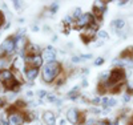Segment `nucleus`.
Listing matches in <instances>:
<instances>
[{
    "label": "nucleus",
    "instance_id": "1",
    "mask_svg": "<svg viewBox=\"0 0 133 125\" xmlns=\"http://www.w3.org/2000/svg\"><path fill=\"white\" fill-rule=\"evenodd\" d=\"M61 73H63V69H61V64L59 61L45 63L41 69V81H44L45 84H52L56 81V78Z\"/></svg>",
    "mask_w": 133,
    "mask_h": 125
},
{
    "label": "nucleus",
    "instance_id": "2",
    "mask_svg": "<svg viewBox=\"0 0 133 125\" xmlns=\"http://www.w3.org/2000/svg\"><path fill=\"white\" fill-rule=\"evenodd\" d=\"M95 23V15L92 12L83 14L77 20H75V28H88Z\"/></svg>",
    "mask_w": 133,
    "mask_h": 125
},
{
    "label": "nucleus",
    "instance_id": "3",
    "mask_svg": "<svg viewBox=\"0 0 133 125\" xmlns=\"http://www.w3.org/2000/svg\"><path fill=\"white\" fill-rule=\"evenodd\" d=\"M0 45H2L3 51L5 52L7 57L16 52V43H15V37H14V36H8L7 39H4L3 43L0 44Z\"/></svg>",
    "mask_w": 133,
    "mask_h": 125
},
{
    "label": "nucleus",
    "instance_id": "4",
    "mask_svg": "<svg viewBox=\"0 0 133 125\" xmlns=\"http://www.w3.org/2000/svg\"><path fill=\"white\" fill-rule=\"evenodd\" d=\"M11 67H12L14 71H17V72H21L24 73L25 69H27V63H25V59L24 56H15V57L12 59V64H11Z\"/></svg>",
    "mask_w": 133,
    "mask_h": 125
},
{
    "label": "nucleus",
    "instance_id": "5",
    "mask_svg": "<svg viewBox=\"0 0 133 125\" xmlns=\"http://www.w3.org/2000/svg\"><path fill=\"white\" fill-rule=\"evenodd\" d=\"M25 63L27 67H32V68H40L43 67L44 59H43V55H33V56H25Z\"/></svg>",
    "mask_w": 133,
    "mask_h": 125
},
{
    "label": "nucleus",
    "instance_id": "6",
    "mask_svg": "<svg viewBox=\"0 0 133 125\" xmlns=\"http://www.w3.org/2000/svg\"><path fill=\"white\" fill-rule=\"evenodd\" d=\"M7 120H8V125H24L25 124V119H24L23 112L7 115Z\"/></svg>",
    "mask_w": 133,
    "mask_h": 125
},
{
    "label": "nucleus",
    "instance_id": "7",
    "mask_svg": "<svg viewBox=\"0 0 133 125\" xmlns=\"http://www.w3.org/2000/svg\"><path fill=\"white\" fill-rule=\"evenodd\" d=\"M56 56H57L56 48H53L52 45H48V47L44 48V51H43V59H44V61L53 63V61H56Z\"/></svg>",
    "mask_w": 133,
    "mask_h": 125
},
{
    "label": "nucleus",
    "instance_id": "8",
    "mask_svg": "<svg viewBox=\"0 0 133 125\" xmlns=\"http://www.w3.org/2000/svg\"><path fill=\"white\" fill-rule=\"evenodd\" d=\"M14 76V71L12 69H8V68H0V84H4L5 81L11 80Z\"/></svg>",
    "mask_w": 133,
    "mask_h": 125
},
{
    "label": "nucleus",
    "instance_id": "9",
    "mask_svg": "<svg viewBox=\"0 0 133 125\" xmlns=\"http://www.w3.org/2000/svg\"><path fill=\"white\" fill-rule=\"evenodd\" d=\"M43 122L45 125H56V116H55V113L51 112V110H45L43 113Z\"/></svg>",
    "mask_w": 133,
    "mask_h": 125
},
{
    "label": "nucleus",
    "instance_id": "10",
    "mask_svg": "<svg viewBox=\"0 0 133 125\" xmlns=\"http://www.w3.org/2000/svg\"><path fill=\"white\" fill-rule=\"evenodd\" d=\"M39 73H40V71H39V68H32V67H27V69H25V72H24V76H25V78L28 81H32L33 83V80L39 76Z\"/></svg>",
    "mask_w": 133,
    "mask_h": 125
},
{
    "label": "nucleus",
    "instance_id": "11",
    "mask_svg": "<svg viewBox=\"0 0 133 125\" xmlns=\"http://www.w3.org/2000/svg\"><path fill=\"white\" fill-rule=\"evenodd\" d=\"M110 27H112V29L113 31H116V32H120V31H123L124 28H125V20L124 19H115V20H112V23H110Z\"/></svg>",
    "mask_w": 133,
    "mask_h": 125
},
{
    "label": "nucleus",
    "instance_id": "12",
    "mask_svg": "<svg viewBox=\"0 0 133 125\" xmlns=\"http://www.w3.org/2000/svg\"><path fill=\"white\" fill-rule=\"evenodd\" d=\"M101 104H103V107H104L105 109H110L112 107L117 105V100L113 98V97H104V98L101 100Z\"/></svg>",
    "mask_w": 133,
    "mask_h": 125
},
{
    "label": "nucleus",
    "instance_id": "13",
    "mask_svg": "<svg viewBox=\"0 0 133 125\" xmlns=\"http://www.w3.org/2000/svg\"><path fill=\"white\" fill-rule=\"evenodd\" d=\"M120 59H133V47H127L120 53Z\"/></svg>",
    "mask_w": 133,
    "mask_h": 125
},
{
    "label": "nucleus",
    "instance_id": "14",
    "mask_svg": "<svg viewBox=\"0 0 133 125\" xmlns=\"http://www.w3.org/2000/svg\"><path fill=\"white\" fill-rule=\"evenodd\" d=\"M79 95H80V85H76L75 88H72L69 92H68V98H71V100H75V98H77L79 97Z\"/></svg>",
    "mask_w": 133,
    "mask_h": 125
},
{
    "label": "nucleus",
    "instance_id": "15",
    "mask_svg": "<svg viewBox=\"0 0 133 125\" xmlns=\"http://www.w3.org/2000/svg\"><path fill=\"white\" fill-rule=\"evenodd\" d=\"M108 37H109V33H108L107 31H98V32H97V39H98V40L103 41V40H105V39H108Z\"/></svg>",
    "mask_w": 133,
    "mask_h": 125
},
{
    "label": "nucleus",
    "instance_id": "16",
    "mask_svg": "<svg viewBox=\"0 0 133 125\" xmlns=\"http://www.w3.org/2000/svg\"><path fill=\"white\" fill-rule=\"evenodd\" d=\"M84 12H83V11L79 8V7H77V8H75L73 9V14H72V17H73V20H77V19H79L81 15H83Z\"/></svg>",
    "mask_w": 133,
    "mask_h": 125
},
{
    "label": "nucleus",
    "instance_id": "17",
    "mask_svg": "<svg viewBox=\"0 0 133 125\" xmlns=\"http://www.w3.org/2000/svg\"><path fill=\"white\" fill-rule=\"evenodd\" d=\"M57 9H59V3H57V2L51 3V5H49V11H51V14H56V12H57Z\"/></svg>",
    "mask_w": 133,
    "mask_h": 125
},
{
    "label": "nucleus",
    "instance_id": "18",
    "mask_svg": "<svg viewBox=\"0 0 133 125\" xmlns=\"http://www.w3.org/2000/svg\"><path fill=\"white\" fill-rule=\"evenodd\" d=\"M101 100H103V98L100 97V96H96V97H93L91 101H92L93 105H100V104H101Z\"/></svg>",
    "mask_w": 133,
    "mask_h": 125
},
{
    "label": "nucleus",
    "instance_id": "19",
    "mask_svg": "<svg viewBox=\"0 0 133 125\" xmlns=\"http://www.w3.org/2000/svg\"><path fill=\"white\" fill-rule=\"evenodd\" d=\"M37 96H39V98H40V100H41V98H44V97L47 98L48 93H47V90H44V89H41V90H39V92H37Z\"/></svg>",
    "mask_w": 133,
    "mask_h": 125
},
{
    "label": "nucleus",
    "instance_id": "20",
    "mask_svg": "<svg viewBox=\"0 0 133 125\" xmlns=\"http://www.w3.org/2000/svg\"><path fill=\"white\" fill-rule=\"evenodd\" d=\"M130 98H132V95H129L128 92H125L124 93V96H123V103H129V101H130Z\"/></svg>",
    "mask_w": 133,
    "mask_h": 125
},
{
    "label": "nucleus",
    "instance_id": "21",
    "mask_svg": "<svg viewBox=\"0 0 133 125\" xmlns=\"http://www.w3.org/2000/svg\"><path fill=\"white\" fill-rule=\"evenodd\" d=\"M71 61H72L73 64H77V63H81V61H83V59H81V56H72Z\"/></svg>",
    "mask_w": 133,
    "mask_h": 125
},
{
    "label": "nucleus",
    "instance_id": "22",
    "mask_svg": "<svg viewBox=\"0 0 133 125\" xmlns=\"http://www.w3.org/2000/svg\"><path fill=\"white\" fill-rule=\"evenodd\" d=\"M47 100L49 101V103H57V100H59V98H56V96H53V95L48 93V96H47Z\"/></svg>",
    "mask_w": 133,
    "mask_h": 125
},
{
    "label": "nucleus",
    "instance_id": "23",
    "mask_svg": "<svg viewBox=\"0 0 133 125\" xmlns=\"http://www.w3.org/2000/svg\"><path fill=\"white\" fill-rule=\"evenodd\" d=\"M89 112H92L93 115H100V112H101V109H100L98 107H92V108L89 109Z\"/></svg>",
    "mask_w": 133,
    "mask_h": 125
},
{
    "label": "nucleus",
    "instance_id": "24",
    "mask_svg": "<svg viewBox=\"0 0 133 125\" xmlns=\"http://www.w3.org/2000/svg\"><path fill=\"white\" fill-rule=\"evenodd\" d=\"M101 64H104V57H97L95 60V65H101Z\"/></svg>",
    "mask_w": 133,
    "mask_h": 125
},
{
    "label": "nucleus",
    "instance_id": "25",
    "mask_svg": "<svg viewBox=\"0 0 133 125\" xmlns=\"http://www.w3.org/2000/svg\"><path fill=\"white\" fill-rule=\"evenodd\" d=\"M7 104V98L5 97H0V108H4Z\"/></svg>",
    "mask_w": 133,
    "mask_h": 125
},
{
    "label": "nucleus",
    "instance_id": "26",
    "mask_svg": "<svg viewBox=\"0 0 133 125\" xmlns=\"http://www.w3.org/2000/svg\"><path fill=\"white\" fill-rule=\"evenodd\" d=\"M83 60H88V59H92V55L91 53H87V55H80Z\"/></svg>",
    "mask_w": 133,
    "mask_h": 125
},
{
    "label": "nucleus",
    "instance_id": "27",
    "mask_svg": "<svg viewBox=\"0 0 133 125\" xmlns=\"http://www.w3.org/2000/svg\"><path fill=\"white\" fill-rule=\"evenodd\" d=\"M129 2H128V0H123V2H117V5L118 7H124V5H127Z\"/></svg>",
    "mask_w": 133,
    "mask_h": 125
},
{
    "label": "nucleus",
    "instance_id": "28",
    "mask_svg": "<svg viewBox=\"0 0 133 125\" xmlns=\"http://www.w3.org/2000/svg\"><path fill=\"white\" fill-rule=\"evenodd\" d=\"M3 24H4V14L0 11V27H2Z\"/></svg>",
    "mask_w": 133,
    "mask_h": 125
},
{
    "label": "nucleus",
    "instance_id": "29",
    "mask_svg": "<svg viewBox=\"0 0 133 125\" xmlns=\"http://www.w3.org/2000/svg\"><path fill=\"white\" fill-rule=\"evenodd\" d=\"M4 57H7V56H5V52L3 51L2 45H0V59H4Z\"/></svg>",
    "mask_w": 133,
    "mask_h": 125
},
{
    "label": "nucleus",
    "instance_id": "30",
    "mask_svg": "<svg viewBox=\"0 0 133 125\" xmlns=\"http://www.w3.org/2000/svg\"><path fill=\"white\" fill-rule=\"evenodd\" d=\"M14 4H15V8H16V9H20V7H21V2H17V0H15Z\"/></svg>",
    "mask_w": 133,
    "mask_h": 125
},
{
    "label": "nucleus",
    "instance_id": "31",
    "mask_svg": "<svg viewBox=\"0 0 133 125\" xmlns=\"http://www.w3.org/2000/svg\"><path fill=\"white\" fill-rule=\"evenodd\" d=\"M88 73H89L88 68H81V75H88Z\"/></svg>",
    "mask_w": 133,
    "mask_h": 125
},
{
    "label": "nucleus",
    "instance_id": "32",
    "mask_svg": "<svg viewBox=\"0 0 133 125\" xmlns=\"http://www.w3.org/2000/svg\"><path fill=\"white\" fill-rule=\"evenodd\" d=\"M81 87H88V81H87V78H83V81H81Z\"/></svg>",
    "mask_w": 133,
    "mask_h": 125
},
{
    "label": "nucleus",
    "instance_id": "33",
    "mask_svg": "<svg viewBox=\"0 0 133 125\" xmlns=\"http://www.w3.org/2000/svg\"><path fill=\"white\" fill-rule=\"evenodd\" d=\"M32 31H33V32H37V31H39V27H37V25H32Z\"/></svg>",
    "mask_w": 133,
    "mask_h": 125
},
{
    "label": "nucleus",
    "instance_id": "34",
    "mask_svg": "<svg viewBox=\"0 0 133 125\" xmlns=\"http://www.w3.org/2000/svg\"><path fill=\"white\" fill-rule=\"evenodd\" d=\"M52 41H57V36H56V35H55V36L52 37Z\"/></svg>",
    "mask_w": 133,
    "mask_h": 125
},
{
    "label": "nucleus",
    "instance_id": "35",
    "mask_svg": "<svg viewBox=\"0 0 133 125\" xmlns=\"http://www.w3.org/2000/svg\"><path fill=\"white\" fill-rule=\"evenodd\" d=\"M0 85H2V84H0Z\"/></svg>",
    "mask_w": 133,
    "mask_h": 125
}]
</instances>
